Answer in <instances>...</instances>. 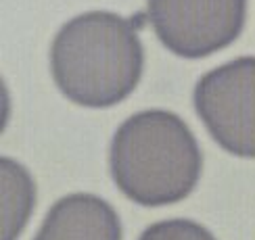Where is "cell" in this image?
<instances>
[{"instance_id": "obj_1", "label": "cell", "mask_w": 255, "mask_h": 240, "mask_svg": "<svg viewBox=\"0 0 255 240\" xmlns=\"http://www.w3.org/2000/svg\"><path fill=\"white\" fill-rule=\"evenodd\" d=\"M144 50L132 21L109 10H90L59 29L50 71L65 96L82 107L118 104L138 86Z\"/></svg>"}, {"instance_id": "obj_2", "label": "cell", "mask_w": 255, "mask_h": 240, "mask_svg": "<svg viewBox=\"0 0 255 240\" xmlns=\"http://www.w3.org/2000/svg\"><path fill=\"white\" fill-rule=\"evenodd\" d=\"M113 182L144 207L186 198L199 182L203 157L195 134L169 111H142L128 117L109 149Z\"/></svg>"}, {"instance_id": "obj_3", "label": "cell", "mask_w": 255, "mask_h": 240, "mask_svg": "<svg viewBox=\"0 0 255 240\" xmlns=\"http://www.w3.org/2000/svg\"><path fill=\"white\" fill-rule=\"evenodd\" d=\"M195 109L224 151L255 159V57L205 73L195 86Z\"/></svg>"}, {"instance_id": "obj_4", "label": "cell", "mask_w": 255, "mask_h": 240, "mask_svg": "<svg viewBox=\"0 0 255 240\" xmlns=\"http://www.w3.org/2000/svg\"><path fill=\"white\" fill-rule=\"evenodd\" d=\"M146 10L167 50L184 59H201L239 38L247 0H148Z\"/></svg>"}, {"instance_id": "obj_5", "label": "cell", "mask_w": 255, "mask_h": 240, "mask_svg": "<svg viewBox=\"0 0 255 240\" xmlns=\"http://www.w3.org/2000/svg\"><path fill=\"white\" fill-rule=\"evenodd\" d=\"M34 240H122V222L101 196L78 192L50 207Z\"/></svg>"}, {"instance_id": "obj_6", "label": "cell", "mask_w": 255, "mask_h": 240, "mask_svg": "<svg viewBox=\"0 0 255 240\" xmlns=\"http://www.w3.org/2000/svg\"><path fill=\"white\" fill-rule=\"evenodd\" d=\"M2 167V240H13L23 230L31 205L36 201V190L31 184L29 173L15 161L4 159L0 161Z\"/></svg>"}, {"instance_id": "obj_7", "label": "cell", "mask_w": 255, "mask_h": 240, "mask_svg": "<svg viewBox=\"0 0 255 240\" xmlns=\"http://www.w3.org/2000/svg\"><path fill=\"white\" fill-rule=\"evenodd\" d=\"M138 240H216L207 228L190 219H167L148 226Z\"/></svg>"}]
</instances>
